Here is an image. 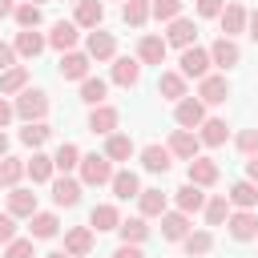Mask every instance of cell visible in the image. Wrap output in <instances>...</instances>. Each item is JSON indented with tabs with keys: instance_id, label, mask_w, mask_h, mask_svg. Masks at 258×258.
<instances>
[{
	"instance_id": "b9f144b4",
	"label": "cell",
	"mask_w": 258,
	"mask_h": 258,
	"mask_svg": "<svg viewBox=\"0 0 258 258\" xmlns=\"http://www.w3.org/2000/svg\"><path fill=\"white\" fill-rule=\"evenodd\" d=\"M121 20H125L129 28H141V24L149 20V0H125V4H121Z\"/></svg>"
},
{
	"instance_id": "5bb4252c",
	"label": "cell",
	"mask_w": 258,
	"mask_h": 258,
	"mask_svg": "<svg viewBox=\"0 0 258 258\" xmlns=\"http://www.w3.org/2000/svg\"><path fill=\"white\" fill-rule=\"evenodd\" d=\"M194 40H198V24H194L189 16H177V20H169L165 44H173V48H189Z\"/></svg>"
},
{
	"instance_id": "1f68e13d",
	"label": "cell",
	"mask_w": 258,
	"mask_h": 258,
	"mask_svg": "<svg viewBox=\"0 0 258 258\" xmlns=\"http://www.w3.org/2000/svg\"><path fill=\"white\" fill-rule=\"evenodd\" d=\"M24 173L32 177V185H44V181H52V157L48 153H32V161H24Z\"/></svg>"
},
{
	"instance_id": "bcb514c9",
	"label": "cell",
	"mask_w": 258,
	"mask_h": 258,
	"mask_svg": "<svg viewBox=\"0 0 258 258\" xmlns=\"http://www.w3.org/2000/svg\"><path fill=\"white\" fill-rule=\"evenodd\" d=\"M234 145H238V153H246V157H254V153H258V129H242Z\"/></svg>"
},
{
	"instance_id": "4316f807",
	"label": "cell",
	"mask_w": 258,
	"mask_h": 258,
	"mask_svg": "<svg viewBox=\"0 0 258 258\" xmlns=\"http://www.w3.org/2000/svg\"><path fill=\"white\" fill-rule=\"evenodd\" d=\"M226 202H230L234 210H254V206H258V185H254V181H234L230 194H226Z\"/></svg>"
},
{
	"instance_id": "3957f363",
	"label": "cell",
	"mask_w": 258,
	"mask_h": 258,
	"mask_svg": "<svg viewBox=\"0 0 258 258\" xmlns=\"http://www.w3.org/2000/svg\"><path fill=\"white\" fill-rule=\"evenodd\" d=\"M177 64H181L177 73H181L185 81H189V77H194V81H202V77H210V48L189 44V48H181V60H177Z\"/></svg>"
},
{
	"instance_id": "cb8c5ba5",
	"label": "cell",
	"mask_w": 258,
	"mask_h": 258,
	"mask_svg": "<svg viewBox=\"0 0 258 258\" xmlns=\"http://www.w3.org/2000/svg\"><path fill=\"white\" fill-rule=\"evenodd\" d=\"M52 202H56L60 210L77 206V202H81V181H77V177H69V173H64V177H56V181H52Z\"/></svg>"
},
{
	"instance_id": "d6986e66",
	"label": "cell",
	"mask_w": 258,
	"mask_h": 258,
	"mask_svg": "<svg viewBox=\"0 0 258 258\" xmlns=\"http://www.w3.org/2000/svg\"><path fill=\"white\" fill-rule=\"evenodd\" d=\"M198 129H202V133H198V141H202V145H210V149H218V145H226V141H230V125H226L222 117H206Z\"/></svg>"
},
{
	"instance_id": "83f0119b",
	"label": "cell",
	"mask_w": 258,
	"mask_h": 258,
	"mask_svg": "<svg viewBox=\"0 0 258 258\" xmlns=\"http://www.w3.org/2000/svg\"><path fill=\"white\" fill-rule=\"evenodd\" d=\"M24 89H28V69H24V64L0 73V97H16V93H24Z\"/></svg>"
},
{
	"instance_id": "7c38bea8",
	"label": "cell",
	"mask_w": 258,
	"mask_h": 258,
	"mask_svg": "<svg viewBox=\"0 0 258 258\" xmlns=\"http://www.w3.org/2000/svg\"><path fill=\"white\" fill-rule=\"evenodd\" d=\"M173 121H177L181 129H198V125L206 121V105H202L198 97H181L177 109H173Z\"/></svg>"
},
{
	"instance_id": "e0dca14e",
	"label": "cell",
	"mask_w": 258,
	"mask_h": 258,
	"mask_svg": "<svg viewBox=\"0 0 258 258\" xmlns=\"http://www.w3.org/2000/svg\"><path fill=\"white\" fill-rule=\"evenodd\" d=\"M89 64L93 60L85 52H77V48L73 52H60V81H85L89 77Z\"/></svg>"
},
{
	"instance_id": "680465c9",
	"label": "cell",
	"mask_w": 258,
	"mask_h": 258,
	"mask_svg": "<svg viewBox=\"0 0 258 258\" xmlns=\"http://www.w3.org/2000/svg\"><path fill=\"white\" fill-rule=\"evenodd\" d=\"M44 258H73V254H64V250H52V254H44Z\"/></svg>"
},
{
	"instance_id": "60d3db41",
	"label": "cell",
	"mask_w": 258,
	"mask_h": 258,
	"mask_svg": "<svg viewBox=\"0 0 258 258\" xmlns=\"http://www.w3.org/2000/svg\"><path fill=\"white\" fill-rule=\"evenodd\" d=\"M206 226H222L226 218H230V202H226V194H214V198H206Z\"/></svg>"
},
{
	"instance_id": "44dd1931",
	"label": "cell",
	"mask_w": 258,
	"mask_h": 258,
	"mask_svg": "<svg viewBox=\"0 0 258 258\" xmlns=\"http://www.w3.org/2000/svg\"><path fill=\"white\" fill-rule=\"evenodd\" d=\"M64 254H73V258L93 254V230H89V226H73V230H64Z\"/></svg>"
},
{
	"instance_id": "d6a6232c",
	"label": "cell",
	"mask_w": 258,
	"mask_h": 258,
	"mask_svg": "<svg viewBox=\"0 0 258 258\" xmlns=\"http://www.w3.org/2000/svg\"><path fill=\"white\" fill-rule=\"evenodd\" d=\"M173 202H177V210H181V214H198V210L206 206V194H202L198 185H189V181H185L181 189H173Z\"/></svg>"
},
{
	"instance_id": "d4e9b609",
	"label": "cell",
	"mask_w": 258,
	"mask_h": 258,
	"mask_svg": "<svg viewBox=\"0 0 258 258\" xmlns=\"http://www.w3.org/2000/svg\"><path fill=\"white\" fill-rule=\"evenodd\" d=\"M117 226H121V214H117V206H113V202L93 206V214H89V230L105 234V230H117Z\"/></svg>"
},
{
	"instance_id": "7402d4cb",
	"label": "cell",
	"mask_w": 258,
	"mask_h": 258,
	"mask_svg": "<svg viewBox=\"0 0 258 258\" xmlns=\"http://www.w3.org/2000/svg\"><path fill=\"white\" fill-rule=\"evenodd\" d=\"M101 20H105V4L101 0H77V16H73V24L77 28H101Z\"/></svg>"
},
{
	"instance_id": "2e32d148",
	"label": "cell",
	"mask_w": 258,
	"mask_h": 258,
	"mask_svg": "<svg viewBox=\"0 0 258 258\" xmlns=\"http://www.w3.org/2000/svg\"><path fill=\"white\" fill-rule=\"evenodd\" d=\"M165 52H169L165 36H153V32H149V36H141V40H137V60H141V64H161V60H165Z\"/></svg>"
},
{
	"instance_id": "6f0895ef",
	"label": "cell",
	"mask_w": 258,
	"mask_h": 258,
	"mask_svg": "<svg viewBox=\"0 0 258 258\" xmlns=\"http://www.w3.org/2000/svg\"><path fill=\"white\" fill-rule=\"evenodd\" d=\"M4 153H8V133L0 129V157H4Z\"/></svg>"
},
{
	"instance_id": "ffe728a7",
	"label": "cell",
	"mask_w": 258,
	"mask_h": 258,
	"mask_svg": "<svg viewBox=\"0 0 258 258\" xmlns=\"http://www.w3.org/2000/svg\"><path fill=\"white\" fill-rule=\"evenodd\" d=\"M185 234H189V214L165 210V214H161V238H165V242H181Z\"/></svg>"
},
{
	"instance_id": "9f6ffc18",
	"label": "cell",
	"mask_w": 258,
	"mask_h": 258,
	"mask_svg": "<svg viewBox=\"0 0 258 258\" xmlns=\"http://www.w3.org/2000/svg\"><path fill=\"white\" fill-rule=\"evenodd\" d=\"M16 12V0H0V16H12Z\"/></svg>"
},
{
	"instance_id": "8d00e7d4",
	"label": "cell",
	"mask_w": 258,
	"mask_h": 258,
	"mask_svg": "<svg viewBox=\"0 0 258 258\" xmlns=\"http://www.w3.org/2000/svg\"><path fill=\"white\" fill-rule=\"evenodd\" d=\"M28 222H32V238H56L60 234V218L48 214V210H36Z\"/></svg>"
},
{
	"instance_id": "e575fe53",
	"label": "cell",
	"mask_w": 258,
	"mask_h": 258,
	"mask_svg": "<svg viewBox=\"0 0 258 258\" xmlns=\"http://www.w3.org/2000/svg\"><path fill=\"white\" fill-rule=\"evenodd\" d=\"M81 165V149L73 145V141H60L56 145V153H52V169H60V173H73Z\"/></svg>"
},
{
	"instance_id": "f1b7e54d",
	"label": "cell",
	"mask_w": 258,
	"mask_h": 258,
	"mask_svg": "<svg viewBox=\"0 0 258 258\" xmlns=\"http://www.w3.org/2000/svg\"><path fill=\"white\" fill-rule=\"evenodd\" d=\"M157 93H161L165 101H173V105H177L181 97H189V93H185V77H181V73H161V77H157Z\"/></svg>"
},
{
	"instance_id": "91938a15",
	"label": "cell",
	"mask_w": 258,
	"mask_h": 258,
	"mask_svg": "<svg viewBox=\"0 0 258 258\" xmlns=\"http://www.w3.org/2000/svg\"><path fill=\"white\" fill-rule=\"evenodd\" d=\"M20 4H44V0H20Z\"/></svg>"
},
{
	"instance_id": "681fc988",
	"label": "cell",
	"mask_w": 258,
	"mask_h": 258,
	"mask_svg": "<svg viewBox=\"0 0 258 258\" xmlns=\"http://www.w3.org/2000/svg\"><path fill=\"white\" fill-rule=\"evenodd\" d=\"M226 0H198V16H222Z\"/></svg>"
},
{
	"instance_id": "6125c7cd",
	"label": "cell",
	"mask_w": 258,
	"mask_h": 258,
	"mask_svg": "<svg viewBox=\"0 0 258 258\" xmlns=\"http://www.w3.org/2000/svg\"><path fill=\"white\" fill-rule=\"evenodd\" d=\"M73 4H77V0H73Z\"/></svg>"
},
{
	"instance_id": "7bdbcfd3",
	"label": "cell",
	"mask_w": 258,
	"mask_h": 258,
	"mask_svg": "<svg viewBox=\"0 0 258 258\" xmlns=\"http://www.w3.org/2000/svg\"><path fill=\"white\" fill-rule=\"evenodd\" d=\"M48 133H52V129H48L44 121H28V125L20 129V141H24L28 149H40V145L48 141Z\"/></svg>"
},
{
	"instance_id": "11a10c76",
	"label": "cell",
	"mask_w": 258,
	"mask_h": 258,
	"mask_svg": "<svg viewBox=\"0 0 258 258\" xmlns=\"http://www.w3.org/2000/svg\"><path fill=\"white\" fill-rule=\"evenodd\" d=\"M246 181H254V185H258V153L246 161Z\"/></svg>"
},
{
	"instance_id": "30bf717a",
	"label": "cell",
	"mask_w": 258,
	"mask_h": 258,
	"mask_svg": "<svg viewBox=\"0 0 258 258\" xmlns=\"http://www.w3.org/2000/svg\"><path fill=\"white\" fill-rule=\"evenodd\" d=\"M77 40H81V28L73 20H56L52 32H48V48H56V52H73Z\"/></svg>"
},
{
	"instance_id": "c3c4849f",
	"label": "cell",
	"mask_w": 258,
	"mask_h": 258,
	"mask_svg": "<svg viewBox=\"0 0 258 258\" xmlns=\"http://www.w3.org/2000/svg\"><path fill=\"white\" fill-rule=\"evenodd\" d=\"M16 238V218L12 214H0V246H8Z\"/></svg>"
},
{
	"instance_id": "ab89813d",
	"label": "cell",
	"mask_w": 258,
	"mask_h": 258,
	"mask_svg": "<svg viewBox=\"0 0 258 258\" xmlns=\"http://www.w3.org/2000/svg\"><path fill=\"white\" fill-rule=\"evenodd\" d=\"M105 93H109V81H101V77H85L81 81V101L85 105H105Z\"/></svg>"
},
{
	"instance_id": "816d5d0a",
	"label": "cell",
	"mask_w": 258,
	"mask_h": 258,
	"mask_svg": "<svg viewBox=\"0 0 258 258\" xmlns=\"http://www.w3.org/2000/svg\"><path fill=\"white\" fill-rule=\"evenodd\" d=\"M246 36L258 44V8H254V12H246Z\"/></svg>"
},
{
	"instance_id": "ac0fdd59",
	"label": "cell",
	"mask_w": 258,
	"mask_h": 258,
	"mask_svg": "<svg viewBox=\"0 0 258 258\" xmlns=\"http://www.w3.org/2000/svg\"><path fill=\"white\" fill-rule=\"evenodd\" d=\"M137 81H141V60H137V56H117V60H113V85L133 89Z\"/></svg>"
},
{
	"instance_id": "db71d44e",
	"label": "cell",
	"mask_w": 258,
	"mask_h": 258,
	"mask_svg": "<svg viewBox=\"0 0 258 258\" xmlns=\"http://www.w3.org/2000/svg\"><path fill=\"white\" fill-rule=\"evenodd\" d=\"M12 117H16V109H12V101H4V97H0V129H4V125H8Z\"/></svg>"
},
{
	"instance_id": "4dcf8cb0",
	"label": "cell",
	"mask_w": 258,
	"mask_h": 258,
	"mask_svg": "<svg viewBox=\"0 0 258 258\" xmlns=\"http://www.w3.org/2000/svg\"><path fill=\"white\" fill-rule=\"evenodd\" d=\"M169 161H173V153H169L165 145H145V149H141V165H145L149 173H165Z\"/></svg>"
},
{
	"instance_id": "ee69618b",
	"label": "cell",
	"mask_w": 258,
	"mask_h": 258,
	"mask_svg": "<svg viewBox=\"0 0 258 258\" xmlns=\"http://www.w3.org/2000/svg\"><path fill=\"white\" fill-rule=\"evenodd\" d=\"M12 20H16L20 28H40V20H44V12H40V4H16V12H12Z\"/></svg>"
},
{
	"instance_id": "7a4b0ae2",
	"label": "cell",
	"mask_w": 258,
	"mask_h": 258,
	"mask_svg": "<svg viewBox=\"0 0 258 258\" xmlns=\"http://www.w3.org/2000/svg\"><path fill=\"white\" fill-rule=\"evenodd\" d=\"M81 185H109L113 181V161L105 153H81Z\"/></svg>"
},
{
	"instance_id": "484cf974",
	"label": "cell",
	"mask_w": 258,
	"mask_h": 258,
	"mask_svg": "<svg viewBox=\"0 0 258 258\" xmlns=\"http://www.w3.org/2000/svg\"><path fill=\"white\" fill-rule=\"evenodd\" d=\"M8 214L12 218H32L36 214V194L32 189H20V185L8 189Z\"/></svg>"
},
{
	"instance_id": "277c9868",
	"label": "cell",
	"mask_w": 258,
	"mask_h": 258,
	"mask_svg": "<svg viewBox=\"0 0 258 258\" xmlns=\"http://www.w3.org/2000/svg\"><path fill=\"white\" fill-rule=\"evenodd\" d=\"M113 52H117V36H113V32L93 28V32L85 36V56H89V60H113Z\"/></svg>"
},
{
	"instance_id": "9a60e30c",
	"label": "cell",
	"mask_w": 258,
	"mask_h": 258,
	"mask_svg": "<svg viewBox=\"0 0 258 258\" xmlns=\"http://www.w3.org/2000/svg\"><path fill=\"white\" fill-rule=\"evenodd\" d=\"M218 24H222V36H238V32H246V8L238 4V0H230L226 8H222V16H218Z\"/></svg>"
},
{
	"instance_id": "6da1fadb",
	"label": "cell",
	"mask_w": 258,
	"mask_h": 258,
	"mask_svg": "<svg viewBox=\"0 0 258 258\" xmlns=\"http://www.w3.org/2000/svg\"><path fill=\"white\" fill-rule=\"evenodd\" d=\"M12 109H16V117H20L24 125H28V121H44V117H48V93H44V89H24V93H16Z\"/></svg>"
},
{
	"instance_id": "d590c367",
	"label": "cell",
	"mask_w": 258,
	"mask_h": 258,
	"mask_svg": "<svg viewBox=\"0 0 258 258\" xmlns=\"http://www.w3.org/2000/svg\"><path fill=\"white\" fill-rule=\"evenodd\" d=\"M137 210H141V218H161L165 214V194L161 189H141L137 194Z\"/></svg>"
},
{
	"instance_id": "ba28073f",
	"label": "cell",
	"mask_w": 258,
	"mask_h": 258,
	"mask_svg": "<svg viewBox=\"0 0 258 258\" xmlns=\"http://www.w3.org/2000/svg\"><path fill=\"white\" fill-rule=\"evenodd\" d=\"M12 48H16V56L36 60V56L48 48V36H40L36 28H20V32H16V40H12Z\"/></svg>"
},
{
	"instance_id": "74e56055",
	"label": "cell",
	"mask_w": 258,
	"mask_h": 258,
	"mask_svg": "<svg viewBox=\"0 0 258 258\" xmlns=\"http://www.w3.org/2000/svg\"><path fill=\"white\" fill-rule=\"evenodd\" d=\"M181 246H185L189 258H202V254L214 250V234H210V230H189V234L181 238Z\"/></svg>"
},
{
	"instance_id": "f6af8a7d",
	"label": "cell",
	"mask_w": 258,
	"mask_h": 258,
	"mask_svg": "<svg viewBox=\"0 0 258 258\" xmlns=\"http://www.w3.org/2000/svg\"><path fill=\"white\" fill-rule=\"evenodd\" d=\"M181 4H185V0H149V16H157V20H177V16H181Z\"/></svg>"
},
{
	"instance_id": "4fadbf2b",
	"label": "cell",
	"mask_w": 258,
	"mask_h": 258,
	"mask_svg": "<svg viewBox=\"0 0 258 258\" xmlns=\"http://www.w3.org/2000/svg\"><path fill=\"white\" fill-rule=\"evenodd\" d=\"M117 125H121V113H117L113 105H93V113H89V133L109 137V133H117Z\"/></svg>"
},
{
	"instance_id": "9c48e42d",
	"label": "cell",
	"mask_w": 258,
	"mask_h": 258,
	"mask_svg": "<svg viewBox=\"0 0 258 258\" xmlns=\"http://www.w3.org/2000/svg\"><path fill=\"white\" fill-rule=\"evenodd\" d=\"M165 149H169L173 157H181V161H194V157H198V149H202V141H198V133H194V129H173Z\"/></svg>"
},
{
	"instance_id": "8992f818",
	"label": "cell",
	"mask_w": 258,
	"mask_h": 258,
	"mask_svg": "<svg viewBox=\"0 0 258 258\" xmlns=\"http://www.w3.org/2000/svg\"><path fill=\"white\" fill-rule=\"evenodd\" d=\"M185 173H189V185H198V189H210V185H218V177H222L218 161H214V157H202V153L189 161Z\"/></svg>"
},
{
	"instance_id": "f5cc1de1",
	"label": "cell",
	"mask_w": 258,
	"mask_h": 258,
	"mask_svg": "<svg viewBox=\"0 0 258 258\" xmlns=\"http://www.w3.org/2000/svg\"><path fill=\"white\" fill-rule=\"evenodd\" d=\"M113 258H145V254H141V246H125V242H121V246L113 250Z\"/></svg>"
},
{
	"instance_id": "f35d334b",
	"label": "cell",
	"mask_w": 258,
	"mask_h": 258,
	"mask_svg": "<svg viewBox=\"0 0 258 258\" xmlns=\"http://www.w3.org/2000/svg\"><path fill=\"white\" fill-rule=\"evenodd\" d=\"M20 177H24V161L12 157V153H4V157H0V185H4V189H16Z\"/></svg>"
},
{
	"instance_id": "836d02e7",
	"label": "cell",
	"mask_w": 258,
	"mask_h": 258,
	"mask_svg": "<svg viewBox=\"0 0 258 258\" xmlns=\"http://www.w3.org/2000/svg\"><path fill=\"white\" fill-rule=\"evenodd\" d=\"M117 234H121V242H125V246H141V242L149 238V226H145V218H121Z\"/></svg>"
},
{
	"instance_id": "603a6c76",
	"label": "cell",
	"mask_w": 258,
	"mask_h": 258,
	"mask_svg": "<svg viewBox=\"0 0 258 258\" xmlns=\"http://www.w3.org/2000/svg\"><path fill=\"white\" fill-rule=\"evenodd\" d=\"M109 189H113V198L129 202V198H137V194H141V181H137V173H133V169H113Z\"/></svg>"
},
{
	"instance_id": "52a82bcc",
	"label": "cell",
	"mask_w": 258,
	"mask_h": 258,
	"mask_svg": "<svg viewBox=\"0 0 258 258\" xmlns=\"http://www.w3.org/2000/svg\"><path fill=\"white\" fill-rule=\"evenodd\" d=\"M226 230H230L234 242H250V238L258 234V214H254V210H230Z\"/></svg>"
},
{
	"instance_id": "5b68a950",
	"label": "cell",
	"mask_w": 258,
	"mask_h": 258,
	"mask_svg": "<svg viewBox=\"0 0 258 258\" xmlns=\"http://www.w3.org/2000/svg\"><path fill=\"white\" fill-rule=\"evenodd\" d=\"M226 97H230V81H226V73H210V77L198 81V101H202V105H222Z\"/></svg>"
},
{
	"instance_id": "94428289",
	"label": "cell",
	"mask_w": 258,
	"mask_h": 258,
	"mask_svg": "<svg viewBox=\"0 0 258 258\" xmlns=\"http://www.w3.org/2000/svg\"><path fill=\"white\" fill-rule=\"evenodd\" d=\"M254 242H258V234H254Z\"/></svg>"
},
{
	"instance_id": "f546056e",
	"label": "cell",
	"mask_w": 258,
	"mask_h": 258,
	"mask_svg": "<svg viewBox=\"0 0 258 258\" xmlns=\"http://www.w3.org/2000/svg\"><path fill=\"white\" fill-rule=\"evenodd\" d=\"M105 157L109 161H129L133 157V137L129 133H109L105 137Z\"/></svg>"
},
{
	"instance_id": "8fae6325",
	"label": "cell",
	"mask_w": 258,
	"mask_h": 258,
	"mask_svg": "<svg viewBox=\"0 0 258 258\" xmlns=\"http://www.w3.org/2000/svg\"><path fill=\"white\" fill-rule=\"evenodd\" d=\"M238 60H242V48H238L230 36H218V40L210 44V64H218L222 73H226V69H234Z\"/></svg>"
},
{
	"instance_id": "7dc6e473",
	"label": "cell",
	"mask_w": 258,
	"mask_h": 258,
	"mask_svg": "<svg viewBox=\"0 0 258 258\" xmlns=\"http://www.w3.org/2000/svg\"><path fill=\"white\" fill-rule=\"evenodd\" d=\"M4 258H32V238H12L4 246Z\"/></svg>"
},
{
	"instance_id": "f907efd6",
	"label": "cell",
	"mask_w": 258,
	"mask_h": 258,
	"mask_svg": "<svg viewBox=\"0 0 258 258\" xmlns=\"http://www.w3.org/2000/svg\"><path fill=\"white\" fill-rule=\"evenodd\" d=\"M8 69H16V48L0 40V73H8Z\"/></svg>"
}]
</instances>
